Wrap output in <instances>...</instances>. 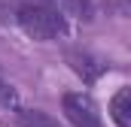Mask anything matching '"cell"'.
Listing matches in <instances>:
<instances>
[{
    "instance_id": "cell-5",
    "label": "cell",
    "mask_w": 131,
    "mask_h": 127,
    "mask_svg": "<svg viewBox=\"0 0 131 127\" xmlns=\"http://www.w3.org/2000/svg\"><path fill=\"white\" fill-rule=\"evenodd\" d=\"M18 124L21 127H61L55 118H49L40 109H18Z\"/></svg>"
},
{
    "instance_id": "cell-3",
    "label": "cell",
    "mask_w": 131,
    "mask_h": 127,
    "mask_svg": "<svg viewBox=\"0 0 131 127\" xmlns=\"http://www.w3.org/2000/svg\"><path fill=\"white\" fill-rule=\"evenodd\" d=\"M64 58H67V67H70V70H73V73H76V76H79L85 85H95L101 76L107 73V64H104V61H98V58H95V55H89V52L70 49Z\"/></svg>"
},
{
    "instance_id": "cell-4",
    "label": "cell",
    "mask_w": 131,
    "mask_h": 127,
    "mask_svg": "<svg viewBox=\"0 0 131 127\" xmlns=\"http://www.w3.org/2000/svg\"><path fill=\"white\" fill-rule=\"evenodd\" d=\"M110 118L119 127H131V88H119L110 97Z\"/></svg>"
},
{
    "instance_id": "cell-1",
    "label": "cell",
    "mask_w": 131,
    "mask_h": 127,
    "mask_svg": "<svg viewBox=\"0 0 131 127\" xmlns=\"http://www.w3.org/2000/svg\"><path fill=\"white\" fill-rule=\"evenodd\" d=\"M15 21L18 27L28 33L37 42H52V39H61L67 36V18L61 9L49 6V3H37V0H28L15 9Z\"/></svg>"
},
{
    "instance_id": "cell-6",
    "label": "cell",
    "mask_w": 131,
    "mask_h": 127,
    "mask_svg": "<svg viewBox=\"0 0 131 127\" xmlns=\"http://www.w3.org/2000/svg\"><path fill=\"white\" fill-rule=\"evenodd\" d=\"M0 103H3V106H18V97H15V91H12L9 85H3V82H0Z\"/></svg>"
},
{
    "instance_id": "cell-2",
    "label": "cell",
    "mask_w": 131,
    "mask_h": 127,
    "mask_svg": "<svg viewBox=\"0 0 131 127\" xmlns=\"http://www.w3.org/2000/svg\"><path fill=\"white\" fill-rule=\"evenodd\" d=\"M61 112L73 127H104L98 112V103L82 91H67L61 97Z\"/></svg>"
}]
</instances>
